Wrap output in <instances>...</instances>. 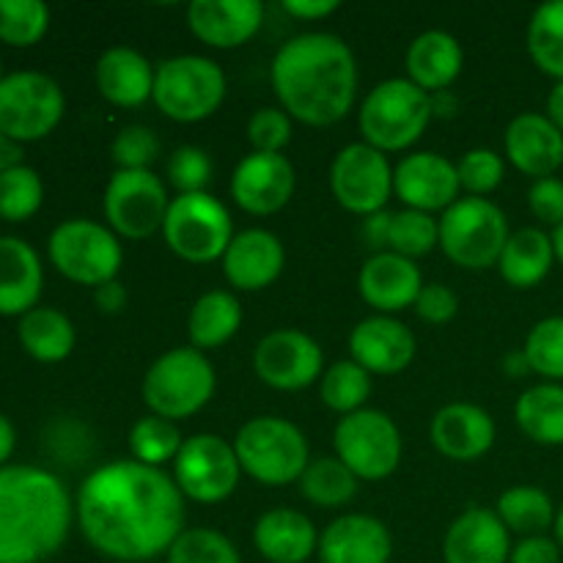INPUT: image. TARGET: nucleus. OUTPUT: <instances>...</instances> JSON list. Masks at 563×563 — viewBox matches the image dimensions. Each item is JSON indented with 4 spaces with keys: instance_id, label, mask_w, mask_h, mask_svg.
I'll return each mask as SVG.
<instances>
[{
    "instance_id": "603ef678",
    "label": "nucleus",
    "mask_w": 563,
    "mask_h": 563,
    "mask_svg": "<svg viewBox=\"0 0 563 563\" xmlns=\"http://www.w3.org/2000/svg\"><path fill=\"white\" fill-rule=\"evenodd\" d=\"M509 563H561V548L555 539L526 537L511 548Z\"/></svg>"
},
{
    "instance_id": "13d9d810",
    "label": "nucleus",
    "mask_w": 563,
    "mask_h": 563,
    "mask_svg": "<svg viewBox=\"0 0 563 563\" xmlns=\"http://www.w3.org/2000/svg\"><path fill=\"white\" fill-rule=\"evenodd\" d=\"M14 443H16L14 427H11L9 418H5L3 412H0V467H5L9 456L14 454Z\"/></svg>"
},
{
    "instance_id": "4468645a",
    "label": "nucleus",
    "mask_w": 563,
    "mask_h": 563,
    "mask_svg": "<svg viewBox=\"0 0 563 563\" xmlns=\"http://www.w3.org/2000/svg\"><path fill=\"white\" fill-rule=\"evenodd\" d=\"M170 198L152 170H115L104 187V218L124 240H148L163 231Z\"/></svg>"
},
{
    "instance_id": "a19ab883",
    "label": "nucleus",
    "mask_w": 563,
    "mask_h": 563,
    "mask_svg": "<svg viewBox=\"0 0 563 563\" xmlns=\"http://www.w3.org/2000/svg\"><path fill=\"white\" fill-rule=\"evenodd\" d=\"M49 27V9L42 0H0V42L31 47Z\"/></svg>"
},
{
    "instance_id": "cd10ccee",
    "label": "nucleus",
    "mask_w": 563,
    "mask_h": 563,
    "mask_svg": "<svg viewBox=\"0 0 563 563\" xmlns=\"http://www.w3.org/2000/svg\"><path fill=\"white\" fill-rule=\"evenodd\" d=\"M253 544L269 563H306L319 550V533L302 511L273 509L258 517Z\"/></svg>"
},
{
    "instance_id": "4c0bfd02",
    "label": "nucleus",
    "mask_w": 563,
    "mask_h": 563,
    "mask_svg": "<svg viewBox=\"0 0 563 563\" xmlns=\"http://www.w3.org/2000/svg\"><path fill=\"white\" fill-rule=\"evenodd\" d=\"M372 396V374L355 361H339L322 374V401L333 412L352 416L363 410L366 399Z\"/></svg>"
},
{
    "instance_id": "ea45409f",
    "label": "nucleus",
    "mask_w": 563,
    "mask_h": 563,
    "mask_svg": "<svg viewBox=\"0 0 563 563\" xmlns=\"http://www.w3.org/2000/svg\"><path fill=\"white\" fill-rule=\"evenodd\" d=\"M440 245V220L432 214L416 212V209H401L390 214V253H399L405 258H421Z\"/></svg>"
},
{
    "instance_id": "c9c22d12",
    "label": "nucleus",
    "mask_w": 563,
    "mask_h": 563,
    "mask_svg": "<svg viewBox=\"0 0 563 563\" xmlns=\"http://www.w3.org/2000/svg\"><path fill=\"white\" fill-rule=\"evenodd\" d=\"M495 511L509 533H522V537H544V531L555 522L553 498L539 487L506 489Z\"/></svg>"
},
{
    "instance_id": "5fc2aeb1",
    "label": "nucleus",
    "mask_w": 563,
    "mask_h": 563,
    "mask_svg": "<svg viewBox=\"0 0 563 563\" xmlns=\"http://www.w3.org/2000/svg\"><path fill=\"white\" fill-rule=\"evenodd\" d=\"M93 300H97V308L102 313H121L124 311L126 300H130V295H126L124 284H119V280H110V284L99 286V289L93 291Z\"/></svg>"
},
{
    "instance_id": "2f4dec72",
    "label": "nucleus",
    "mask_w": 563,
    "mask_h": 563,
    "mask_svg": "<svg viewBox=\"0 0 563 563\" xmlns=\"http://www.w3.org/2000/svg\"><path fill=\"white\" fill-rule=\"evenodd\" d=\"M242 324V306L231 291L214 289L196 300L187 317V335L196 350H218L234 339Z\"/></svg>"
},
{
    "instance_id": "7c9ffc66",
    "label": "nucleus",
    "mask_w": 563,
    "mask_h": 563,
    "mask_svg": "<svg viewBox=\"0 0 563 563\" xmlns=\"http://www.w3.org/2000/svg\"><path fill=\"white\" fill-rule=\"evenodd\" d=\"M555 262L553 236L542 229H520L509 236L500 253L498 269L515 289H533L550 275Z\"/></svg>"
},
{
    "instance_id": "aec40b11",
    "label": "nucleus",
    "mask_w": 563,
    "mask_h": 563,
    "mask_svg": "<svg viewBox=\"0 0 563 563\" xmlns=\"http://www.w3.org/2000/svg\"><path fill=\"white\" fill-rule=\"evenodd\" d=\"M264 20V5L256 0H192L187 5V25L192 36L212 49H234L251 42Z\"/></svg>"
},
{
    "instance_id": "f704fd0d",
    "label": "nucleus",
    "mask_w": 563,
    "mask_h": 563,
    "mask_svg": "<svg viewBox=\"0 0 563 563\" xmlns=\"http://www.w3.org/2000/svg\"><path fill=\"white\" fill-rule=\"evenodd\" d=\"M357 482L361 478L339 456H319V460H311L297 484L308 504L319 509H341L357 495Z\"/></svg>"
},
{
    "instance_id": "37998d69",
    "label": "nucleus",
    "mask_w": 563,
    "mask_h": 563,
    "mask_svg": "<svg viewBox=\"0 0 563 563\" xmlns=\"http://www.w3.org/2000/svg\"><path fill=\"white\" fill-rule=\"evenodd\" d=\"M165 563H242L240 553L229 537L212 528H185Z\"/></svg>"
},
{
    "instance_id": "680f3d73",
    "label": "nucleus",
    "mask_w": 563,
    "mask_h": 563,
    "mask_svg": "<svg viewBox=\"0 0 563 563\" xmlns=\"http://www.w3.org/2000/svg\"><path fill=\"white\" fill-rule=\"evenodd\" d=\"M553 528H555V542H559V548L563 550V504L559 506V511H555Z\"/></svg>"
},
{
    "instance_id": "a18cd8bd",
    "label": "nucleus",
    "mask_w": 563,
    "mask_h": 563,
    "mask_svg": "<svg viewBox=\"0 0 563 563\" xmlns=\"http://www.w3.org/2000/svg\"><path fill=\"white\" fill-rule=\"evenodd\" d=\"M460 185L462 190H467L471 196L484 198L487 192L498 190V185L504 181V157L493 148H471V152L462 154L460 165Z\"/></svg>"
},
{
    "instance_id": "6ab92c4d",
    "label": "nucleus",
    "mask_w": 563,
    "mask_h": 563,
    "mask_svg": "<svg viewBox=\"0 0 563 563\" xmlns=\"http://www.w3.org/2000/svg\"><path fill=\"white\" fill-rule=\"evenodd\" d=\"M357 289L374 311H379L383 317H394V313L416 306L423 289V278L412 258L379 251L363 264L361 275H357Z\"/></svg>"
},
{
    "instance_id": "dca6fc26",
    "label": "nucleus",
    "mask_w": 563,
    "mask_h": 563,
    "mask_svg": "<svg viewBox=\"0 0 563 563\" xmlns=\"http://www.w3.org/2000/svg\"><path fill=\"white\" fill-rule=\"evenodd\" d=\"M258 379L275 390H302L324 374L322 346L302 330H273L253 352Z\"/></svg>"
},
{
    "instance_id": "72a5a7b5",
    "label": "nucleus",
    "mask_w": 563,
    "mask_h": 563,
    "mask_svg": "<svg viewBox=\"0 0 563 563\" xmlns=\"http://www.w3.org/2000/svg\"><path fill=\"white\" fill-rule=\"evenodd\" d=\"M517 427L539 445H563V385H533L515 405Z\"/></svg>"
},
{
    "instance_id": "5701e85b",
    "label": "nucleus",
    "mask_w": 563,
    "mask_h": 563,
    "mask_svg": "<svg viewBox=\"0 0 563 563\" xmlns=\"http://www.w3.org/2000/svg\"><path fill=\"white\" fill-rule=\"evenodd\" d=\"M445 563H509L511 537L498 511L473 509L462 511L451 522L443 542Z\"/></svg>"
},
{
    "instance_id": "052dcab7",
    "label": "nucleus",
    "mask_w": 563,
    "mask_h": 563,
    "mask_svg": "<svg viewBox=\"0 0 563 563\" xmlns=\"http://www.w3.org/2000/svg\"><path fill=\"white\" fill-rule=\"evenodd\" d=\"M506 368H509L515 377H522L526 372H531V366H528L526 361V352H511V355L506 357Z\"/></svg>"
},
{
    "instance_id": "7ed1b4c3",
    "label": "nucleus",
    "mask_w": 563,
    "mask_h": 563,
    "mask_svg": "<svg viewBox=\"0 0 563 563\" xmlns=\"http://www.w3.org/2000/svg\"><path fill=\"white\" fill-rule=\"evenodd\" d=\"M75 517L58 476L42 467H0V563H42L66 542Z\"/></svg>"
},
{
    "instance_id": "2eb2a0df",
    "label": "nucleus",
    "mask_w": 563,
    "mask_h": 563,
    "mask_svg": "<svg viewBox=\"0 0 563 563\" xmlns=\"http://www.w3.org/2000/svg\"><path fill=\"white\" fill-rule=\"evenodd\" d=\"M330 190L346 212L363 218L383 212L394 196V168L388 154L377 152L368 143L344 146L330 168Z\"/></svg>"
},
{
    "instance_id": "f257e3e1",
    "label": "nucleus",
    "mask_w": 563,
    "mask_h": 563,
    "mask_svg": "<svg viewBox=\"0 0 563 563\" xmlns=\"http://www.w3.org/2000/svg\"><path fill=\"white\" fill-rule=\"evenodd\" d=\"M86 542L119 563L168 555L185 533V495L174 476L135 460L97 467L82 482L75 504Z\"/></svg>"
},
{
    "instance_id": "ddd939ff",
    "label": "nucleus",
    "mask_w": 563,
    "mask_h": 563,
    "mask_svg": "<svg viewBox=\"0 0 563 563\" xmlns=\"http://www.w3.org/2000/svg\"><path fill=\"white\" fill-rule=\"evenodd\" d=\"M240 473L242 467L234 445L209 432L187 438L174 460L176 487L185 498L203 506L231 498L240 484Z\"/></svg>"
},
{
    "instance_id": "8fccbe9b",
    "label": "nucleus",
    "mask_w": 563,
    "mask_h": 563,
    "mask_svg": "<svg viewBox=\"0 0 563 563\" xmlns=\"http://www.w3.org/2000/svg\"><path fill=\"white\" fill-rule=\"evenodd\" d=\"M528 207L542 223L559 229L563 223V181L555 176L533 181L531 190H528Z\"/></svg>"
},
{
    "instance_id": "c756f323",
    "label": "nucleus",
    "mask_w": 563,
    "mask_h": 563,
    "mask_svg": "<svg viewBox=\"0 0 563 563\" xmlns=\"http://www.w3.org/2000/svg\"><path fill=\"white\" fill-rule=\"evenodd\" d=\"M465 53L456 36L445 31H427L407 49V80L427 93H443L462 75Z\"/></svg>"
},
{
    "instance_id": "6e6d98bb",
    "label": "nucleus",
    "mask_w": 563,
    "mask_h": 563,
    "mask_svg": "<svg viewBox=\"0 0 563 563\" xmlns=\"http://www.w3.org/2000/svg\"><path fill=\"white\" fill-rule=\"evenodd\" d=\"M363 234H366V242L372 247H388V236H390V214L388 212H377L372 218H366L363 223Z\"/></svg>"
},
{
    "instance_id": "f03ea898",
    "label": "nucleus",
    "mask_w": 563,
    "mask_h": 563,
    "mask_svg": "<svg viewBox=\"0 0 563 563\" xmlns=\"http://www.w3.org/2000/svg\"><path fill=\"white\" fill-rule=\"evenodd\" d=\"M269 80L291 119L308 126H330L355 104L357 60L344 38L302 33L275 53Z\"/></svg>"
},
{
    "instance_id": "c03bdc74",
    "label": "nucleus",
    "mask_w": 563,
    "mask_h": 563,
    "mask_svg": "<svg viewBox=\"0 0 563 563\" xmlns=\"http://www.w3.org/2000/svg\"><path fill=\"white\" fill-rule=\"evenodd\" d=\"M526 361L544 379H563V317H548L533 324L526 339Z\"/></svg>"
},
{
    "instance_id": "49530a36",
    "label": "nucleus",
    "mask_w": 563,
    "mask_h": 563,
    "mask_svg": "<svg viewBox=\"0 0 563 563\" xmlns=\"http://www.w3.org/2000/svg\"><path fill=\"white\" fill-rule=\"evenodd\" d=\"M110 154L119 170H148L159 154V137L148 126L130 124L113 137Z\"/></svg>"
},
{
    "instance_id": "864d4df0",
    "label": "nucleus",
    "mask_w": 563,
    "mask_h": 563,
    "mask_svg": "<svg viewBox=\"0 0 563 563\" xmlns=\"http://www.w3.org/2000/svg\"><path fill=\"white\" fill-rule=\"evenodd\" d=\"M339 9H341L339 0H286L284 3L286 14L297 16V20H306V22L324 20V16L335 14Z\"/></svg>"
},
{
    "instance_id": "bf43d9fd",
    "label": "nucleus",
    "mask_w": 563,
    "mask_h": 563,
    "mask_svg": "<svg viewBox=\"0 0 563 563\" xmlns=\"http://www.w3.org/2000/svg\"><path fill=\"white\" fill-rule=\"evenodd\" d=\"M544 115H548V119L553 121V124L563 132V80L555 82V88H553V91H550L548 113H544Z\"/></svg>"
},
{
    "instance_id": "bb28decb",
    "label": "nucleus",
    "mask_w": 563,
    "mask_h": 563,
    "mask_svg": "<svg viewBox=\"0 0 563 563\" xmlns=\"http://www.w3.org/2000/svg\"><path fill=\"white\" fill-rule=\"evenodd\" d=\"M44 273L36 251L20 236H0V317H25L42 297Z\"/></svg>"
},
{
    "instance_id": "1a4fd4ad",
    "label": "nucleus",
    "mask_w": 563,
    "mask_h": 563,
    "mask_svg": "<svg viewBox=\"0 0 563 563\" xmlns=\"http://www.w3.org/2000/svg\"><path fill=\"white\" fill-rule=\"evenodd\" d=\"M47 253L64 278L80 286H93V289L115 280L124 262L119 236L108 225L82 218L60 223L49 234Z\"/></svg>"
},
{
    "instance_id": "79ce46f5",
    "label": "nucleus",
    "mask_w": 563,
    "mask_h": 563,
    "mask_svg": "<svg viewBox=\"0 0 563 563\" xmlns=\"http://www.w3.org/2000/svg\"><path fill=\"white\" fill-rule=\"evenodd\" d=\"M44 201V185L38 174L27 165L5 170L0 176V218L9 223H22L33 218Z\"/></svg>"
},
{
    "instance_id": "20e7f679",
    "label": "nucleus",
    "mask_w": 563,
    "mask_h": 563,
    "mask_svg": "<svg viewBox=\"0 0 563 563\" xmlns=\"http://www.w3.org/2000/svg\"><path fill=\"white\" fill-rule=\"evenodd\" d=\"M434 115L432 93L421 91L407 77L383 80L372 88L357 113L363 143L377 152H405L416 146Z\"/></svg>"
},
{
    "instance_id": "6e6552de",
    "label": "nucleus",
    "mask_w": 563,
    "mask_h": 563,
    "mask_svg": "<svg viewBox=\"0 0 563 563\" xmlns=\"http://www.w3.org/2000/svg\"><path fill=\"white\" fill-rule=\"evenodd\" d=\"M509 236L504 209L489 198H460L440 218V247L451 262L465 269L495 267Z\"/></svg>"
},
{
    "instance_id": "f3484780",
    "label": "nucleus",
    "mask_w": 563,
    "mask_h": 563,
    "mask_svg": "<svg viewBox=\"0 0 563 563\" xmlns=\"http://www.w3.org/2000/svg\"><path fill=\"white\" fill-rule=\"evenodd\" d=\"M460 170L443 154H407L394 168L396 198L416 212H445L460 201Z\"/></svg>"
},
{
    "instance_id": "09e8293b",
    "label": "nucleus",
    "mask_w": 563,
    "mask_h": 563,
    "mask_svg": "<svg viewBox=\"0 0 563 563\" xmlns=\"http://www.w3.org/2000/svg\"><path fill=\"white\" fill-rule=\"evenodd\" d=\"M247 141L253 152L280 154L291 141V115L284 108H262L247 121Z\"/></svg>"
},
{
    "instance_id": "e2e57ef3",
    "label": "nucleus",
    "mask_w": 563,
    "mask_h": 563,
    "mask_svg": "<svg viewBox=\"0 0 563 563\" xmlns=\"http://www.w3.org/2000/svg\"><path fill=\"white\" fill-rule=\"evenodd\" d=\"M553 247H555V258L563 264V223L553 231Z\"/></svg>"
},
{
    "instance_id": "9b49d317",
    "label": "nucleus",
    "mask_w": 563,
    "mask_h": 563,
    "mask_svg": "<svg viewBox=\"0 0 563 563\" xmlns=\"http://www.w3.org/2000/svg\"><path fill=\"white\" fill-rule=\"evenodd\" d=\"M64 91L42 71H14L0 82V132L14 143L42 141L60 124Z\"/></svg>"
},
{
    "instance_id": "a878e982",
    "label": "nucleus",
    "mask_w": 563,
    "mask_h": 563,
    "mask_svg": "<svg viewBox=\"0 0 563 563\" xmlns=\"http://www.w3.org/2000/svg\"><path fill=\"white\" fill-rule=\"evenodd\" d=\"M432 445L454 462H473L487 454L495 443V421L476 405H445L429 427Z\"/></svg>"
},
{
    "instance_id": "c85d7f7f",
    "label": "nucleus",
    "mask_w": 563,
    "mask_h": 563,
    "mask_svg": "<svg viewBox=\"0 0 563 563\" xmlns=\"http://www.w3.org/2000/svg\"><path fill=\"white\" fill-rule=\"evenodd\" d=\"M97 88L115 108H137L154 93V69L137 49L110 47L97 60Z\"/></svg>"
},
{
    "instance_id": "4d7b16f0",
    "label": "nucleus",
    "mask_w": 563,
    "mask_h": 563,
    "mask_svg": "<svg viewBox=\"0 0 563 563\" xmlns=\"http://www.w3.org/2000/svg\"><path fill=\"white\" fill-rule=\"evenodd\" d=\"M20 159H22L20 143H14L9 135H3V132H0V176H3L5 170L22 165Z\"/></svg>"
},
{
    "instance_id": "9d476101",
    "label": "nucleus",
    "mask_w": 563,
    "mask_h": 563,
    "mask_svg": "<svg viewBox=\"0 0 563 563\" xmlns=\"http://www.w3.org/2000/svg\"><path fill=\"white\" fill-rule=\"evenodd\" d=\"M163 236L170 251L190 264H209L223 258L234 240L229 209L209 192H187L170 201Z\"/></svg>"
},
{
    "instance_id": "393cba45",
    "label": "nucleus",
    "mask_w": 563,
    "mask_h": 563,
    "mask_svg": "<svg viewBox=\"0 0 563 563\" xmlns=\"http://www.w3.org/2000/svg\"><path fill=\"white\" fill-rule=\"evenodd\" d=\"M506 157L520 174L548 179L563 165V132L544 113H520L504 137Z\"/></svg>"
},
{
    "instance_id": "58836bf2",
    "label": "nucleus",
    "mask_w": 563,
    "mask_h": 563,
    "mask_svg": "<svg viewBox=\"0 0 563 563\" xmlns=\"http://www.w3.org/2000/svg\"><path fill=\"white\" fill-rule=\"evenodd\" d=\"M181 434L174 421L159 416H146L135 421L130 429V451L132 460L148 467H163L165 462L176 460L181 449Z\"/></svg>"
},
{
    "instance_id": "b1692460",
    "label": "nucleus",
    "mask_w": 563,
    "mask_h": 563,
    "mask_svg": "<svg viewBox=\"0 0 563 563\" xmlns=\"http://www.w3.org/2000/svg\"><path fill=\"white\" fill-rule=\"evenodd\" d=\"M317 553L322 563H390L394 537L377 517L344 515L324 528Z\"/></svg>"
},
{
    "instance_id": "3c124183",
    "label": "nucleus",
    "mask_w": 563,
    "mask_h": 563,
    "mask_svg": "<svg viewBox=\"0 0 563 563\" xmlns=\"http://www.w3.org/2000/svg\"><path fill=\"white\" fill-rule=\"evenodd\" d=\"M416 311L423 322L445 324L460 311V297L454 295V289L443 284H423L421 295L416 300Z\"/></svg>"
},
{
    "instance_id": "412c9836",
    "label": "nucleus",
    "mask_w": 563,
    "mask_h": 563,
    "mask_svg": "<svg viewBox=\"0 0 563 563\" xmlns=\"http://www.w3.org/2000/svg\"><path fill=\"white\" fill-rule=\"evenodd\" d=\"M352 361L368 374H401L416 361V335L394 317H368L350 335Z\"/></svg>"
},
{
    "instance_id": "de8ad7c7",
    "label": "nucleus",
    "mask_w": 563,
    "mask_h": 563,
    "mask_svg": "<svg viewBox=\"0 0 563 563\" xmlns=\"http://www.w3.org/2000/svg\"><path fill=\"white\" fill-rule=\"evenodd\" d=\"M209 179H212V159L198 146H179L168 159V181L179 190L187 192H207Z\"/></svg>"
},
{
    "instance_id": "0e129e2a",
    "label": "nucleus",
    "mask_w": 563,
    "mask_h": 563,
    "mask_svg": "<svg viewBox=\"0 0 563 563\" xmlns=\"http://www.w3.org/2000/svg\"><path fill=\"white\" fill-rule=\"evenodd\" d=\"M0 82H3V64H0Z\"/></svg>"
},
{
    "instance_id": "423d86ee",
    "label": "nucleus",
    "mask_w": 563,
    "mask_h": 563,
    "mask_svg": "<svg viewBox=\"0 0 563 563\" xmlns=\"http://www.w3.org/2000/svg\"><path fill=\"white\" fill-rule=\"evenodd\" d=\"M242 473L264 487H286L300 482L311 465V449L300 429L286 418L262 416L242 423L234 440Z\"/></svg>"
},
{
    "instance_id": "39448f33",
    "label": "nucleus",
    "mask_w": 563,
    "mask_h": 563,
    "mask_svg": "<svg viewBox=\"0 0 563 563\" xmlns=\"http://www.w3.org/2000/svg\"><path fill=\"white\" fill-rule=\"evenodd\" d=\"M218 388V374L212 363L196 346H176L165 352L143 377V401L152 416L168 418V421H185L196 416Z\"/></svg>"
},
{
    "instance_id": "e433bc0d",
    "label": "nucleus",
    "mask_w": 563,
    "mask_h": 563,
    "mask_svg": "<svg viewBox=\"0 0 563 563\" xmlns=\"http://www.w3.org/2000/svg\"><path fill=\"white\" fill-rule=\"evenodd\" d=\"M528 53L544 75L563 80V0H550L528 22Z\"/></svg>"
},
{
    "instance_id": "473e14b6",
    "label": "nucleus",
    "mask_w": 563,
    "mask_h": 563,
    "mask_svg": "<svg viewBox=\"0 0 563 563\" xmlns=\"http://www.w3.org/2000/svg\"><path fill=\"white\" fill-rule=\"evenodd\" d=\"M75 324L55 308H33L20 319V344L38 363H60L75 350Z\"/></svg>"
},
{
    "instance_id": "0eeeda50",
    "label": "nucleus",
    "mask_w": 563,
    "mask_h": 563,
    "mask_svg": "<svg viewBox=\"0 0 563 563\" xmlns=\"http://www.w3.org/2000/svg\"><path fill=\"white\" fill-rule=\"evenodd\" d=\"M225 91L223 69L203 55H176L154 69V104L179 124H196L218 113Z\"/></svg>"
},
{
    "instance_id": "f8f14e48",
    "label": "nucleus",
    "mask_w": 563,
    "mask_h": 563,
    "mask_svg": "<svg viewBox=\"0 0 563 563\" xmlns=\"http://www.w3.org/2000/svg\"><path fill=\"white\" fill-rule=\"evenodd\" d=\"M335 456L363 482H383L401 462V432L383 410L344 416L333 434Z\"/></svg>"
},
{
    "instance_id": "a211bd4d",
    "label": "nucleus",
    "mask_w": 563,
    "mask_h": 563,
    "mask_svg": "<svg viewBox=\"0 0 563 563\" xmlns=\"http://www.w3.org/2000/svg\"><path fill=\"white\" fill-rule=\"evenodd\" d=\"M295 165L284 154L253 152L234 168L231 198L247 214H275L295 196Z\"/></svg>"
},
{
    "instance_id": "4be33fe9",
    "label": "nucleus",
    "mask_w": 563,
    "mask_h": 563,
    "mask_svg": "<svg viewBox=\"0 0 563 563\" xmlns=\"http://www.w3.org/2000/svg\"><path fill=\"white\" fill-rule=\"evenodd\" d=\"M284 242L267 229L240 231L223 253L225 280L240 291H262L273 286L284 273Z\"/></svg>"
}]
</instances>
